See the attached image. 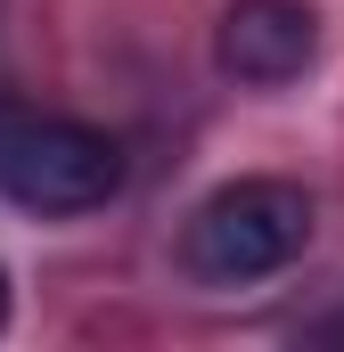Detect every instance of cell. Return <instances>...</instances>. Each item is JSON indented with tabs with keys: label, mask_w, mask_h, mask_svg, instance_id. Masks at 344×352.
<instances>
[{
	"label": "cell",
	"mask_w": 344,
	"mask_h": 352,
	"mask_svg": "<svg viewBox=\"0 0 344 352\" xmlns=\"http://www.w3.org/2000/svg\"><path fill=\"white\" fill-rule=\"evenodd\" d=\"M312 230H320V205H312L303 180H270V173L230 180V188H213L189 213L180 263H189L197 287H255V278L295 263L312 246Z\"/></svg>",
	"instance_id": "1"
},
{
	"label": "cell",
	"mask_w": 344,
	"mask_h": 352,
	"mask_svg": "<svg viewBox=\"0 0 344 352\" xmlns=\"http://www.w3.org/2000/svg\"><path fill=\"white\" fill-rule=\"evenodd\" d=\"M123 188V148L74 123V115H41L0 98V197L25 213H98Z\"/></svg>",
	"instance_id": "2"
},
{
	"label": "cell",
	"mask_w": 344,
	"mask_h": 352,
	"mask_svg": "<svg viewBox=\"0 0 344 352\" xmlns=\"http://www.w3.org/2000/svg\"><path fill=\"white\" fill-rule=\"evenodd\" d=\"M213 58L246 90L303 82L312 58H320V8L312 0H230L222 25H213Z\"/></svg>",
	"instance_id": "3"
},
{
	"label": "cell",
	"mask_w": 344,
	"mask_h": 352,
	"mask_svg": "<svg viewBox=\"0 0 344 352\" xmlns=\"http://www.w3.org/2000/svg\"><path fill=\"white\" fill-rule=\"evenodd\" d=\"M0 328H8V270H0Z\"/></svg>",
	"instance_id": "4"
}]
</instances>
